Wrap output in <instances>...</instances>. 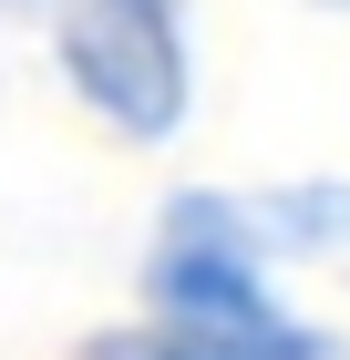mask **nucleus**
<instances>
[{"instance_id": "f257e3e1", "label": "nucleus", "mask_w": 350, "mask_h": 360, "mask_svg": "<svg viewBox=\"0 0 350 360\" xmlns=\"http://www.w3.org/2000/svg\"><path fill=\"white\" fill-rule=\"evenodd\" d=\"M52 83L113 144H175L196 124V0H52Z\"/></svg>"}, {"instance_id": "f03ea898", "label": "nucleus", "mask_w": 350, "mask_h": 360, "mask_svg": "<svg viewBox=\"0 0 350 360\" xmlns=\"http://www.w3.org/2000/svg\"><path fill=\"white\" fill-rule=\"evenodd\" d=\"M135 309L144 319H175V330L278 319L289 288H278V257H268V237H258V195L247 186H175L155 206V226H144Z\"/></svg>"}, {"instance_id": "7ed1b4c3", "label": "nucleus", "mask_w": 350, "mask_h": 360, "mask_svg": "<svg viewBox=\"0 0 350 360\" xmlns=\"http://www.w3.org/2000/svg\"><path fill=\"white\" fill-rule=\"evenodd\" d=\"M258 195V237L278 268H350V175H289Z\"/></svg>"}, {"instance_id": "20e7f679", "label": "nucleus", "mask_w": 350, "mask_h": 360, "mask_svg": "<svg viewBox=\"0 0 350 360\" xmlns=\"http://www.w3.org/2000/svg\"><path fill=\"white\" fill-rule=\"evenodd\" d=\"M52 21V0H0V31H42Z\"/></svg>"}, {"instance_id": "39448f33", "label": "nucleus", "mask_w": 350, "mask_h": 360, "mask_svg": "<svg viewBox=\"0 0 350 360\" xmlns=\"http://www.w3.org/2000/svg\"><path fill=\"white\" fill-rule=\"evenodd\" d=\"M309 11H330V21H350V0H309Z\"/></svg>"}, {"instance_id": "423d86ee", "label": "nucleus", "mask_w": 350, "mask_h": 360, "mask_svg": "<svg viewBox=\"0 0 350 360\" xmlns=\"http://www.w3.org/2000/svg\"><path fill=\"white\" fill-rule=\"evenodd\" d=\"M340 360H350V350H340Z\"/></svg>"}]
</instances>
